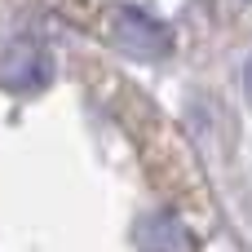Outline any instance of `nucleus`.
Instances as JSON below:
<instances>
[{"instance_id":"f257e3e1","label":"nucleus","mask_w":252,"mask_h":252,"mask_svg":"<svg viewBox=\"0 0 252 252\" xmlns=\"http://www.w3.org/2000/svg\"><path fill=\"white\" fill-rule=\"evenodd\" d=\"M106 27H111L115 44H120L128 58L155 62V58H168V53H173V31H168L159 18H151L146 9H137V4H115V9L106 13Z\"/></svg>"},{"instance_id":"f03ea898","label":"nucleus","mask_w":252,"mask_h":252,"mask_svg":"<svg viewBox=\"0 0 252 252\" xmlns=\"http://www.w3.org/2000/svg\"><path fill=\"white\" fill-rule=\"evenodd\" d=\"M53 80V58L40 40H13L0 49V89L9 93H40Z\"/></svg>"},{"instance_id":"7ed1b4c3","label":"nucleus","mask_w":252,"mask_h":252,"mask_svg":"<svg viewBox=\"0 0 252 252\" xmlns=\"http://www.w3.org/2000/svg\"><path fill=\"white\" fill-rule=\"evenodd\" d=\"M133 244L142 252H182L186 248V235H182V226L168 213H146L133 226Z\"/></svg>"},{"instance_id":"20e7f679","label":"nucleus","mask_w":252,"mask_h":252,"mask_svg":"<svg viewBox=\"0 0 252 252\" xmlns=\"http://www.w3.org/2000/svg\"><path fill=\"white\" fill-rule=\"evenodd\" d=\"M244 93H248V102H252V53H248V62H244Z\"/></svg>"}]
</instances>
